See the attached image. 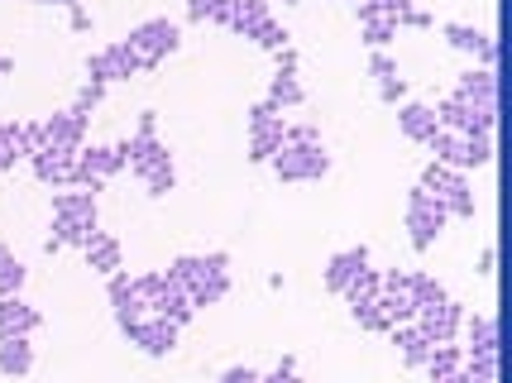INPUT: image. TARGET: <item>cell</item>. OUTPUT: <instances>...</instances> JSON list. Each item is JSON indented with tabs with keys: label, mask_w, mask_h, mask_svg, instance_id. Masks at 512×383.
<instances>
[{
	"label": "cell",
	"mask_w": 512,
	"mask_h": 383,
	"mask_svg": "<svg viewBox=\"0 0 512 383\" xmlns=\"http://www.w3.org/2000/svg\"><path fill=\"white\" fill-rule=\"evenodd\" d=\"M168 278L178 283L192 312L197 307H216L225 293H230V254L225 249H211V254H178Z\"/></svg>",
	"instance_id": "cell-1"
},
{
	"label": "cell",
	"mask_w": 512,
	"mask_h": 383,
	"mask_svg": "<svg viewBox=\"0 0 512 383\" xmlns=\"http://www.w3.org/2000/svg\"><path fill=\"white\" fill-rule=\"evenodd\" d=\"M115 149L125 154V168L144 182V192H149V197H168V192L178 187L173 154H168V144H163L158 135H130L125 144H115Z\"/></svg>",
	"instance_id": "cell-2"
},
{
	"label": "cell",
	"mask_w": 512,
	"mask_h": 383,
	"mask_svg": "<svg viewBox=\"0 0 512 383\" xmlns=\"http://www.w3.org/2000/svg\"><path fill=\"white\" fill-rule=\"evenodd\" d=\"M426 149L436 154V163H446L455 173L469 168H489L493 163V135H455V130H436L426 139Z\"/></svg>",
	"instance_id": "cell-3"
},
{
	"label": "cell",
	"mask_w": 512,
	"mask_h": 383,
	"mask_svg": "<svg viewBox=\"0 0 512 383\" xmlns=\"http://www.w3.org/2000/svg\"><path fill=\"white\" fill-rule=\"evenodd\" d=\"M446 221H450V211L426 192L422 182H417V187L407 192V230H412V249L426 254V249L436 245V235L446 230Z\"/></svg>",
	"instance_id": "cell-4"
},
{
	"label": "cell",
	"mask_w": 512,
	"mask_h": 383,
	"mask_svg": "<svg viewBox=\"0 0 512 383\" xmlns=\"http://www.w3.org/2000/svg\"><path fill=\"white\" fill-rule=\"evenodd\" d=\"M125 44H130L134 53L144 58V72H149V68H158V63L168 58V53H178L182 29L168 20V15H154V20H139V24H134Z\"/></svg>",
	"instance_id": "cell-5"
},
{
	"label": "cell",
	"mask_w": 512,
	"mask_h": 383,
	"mask_svg": "<svg viewBox=\"0 0 512 383\" xmlns=\"http://www.w3.org/2000/svg\"><path fill=\"white\" fill-rule=\"evenodd\" d=\"M268 163H273V173L283 182H312V178H326V173H331L326 144H288V139H283V149L268 158Z\"/></svg>",
	"instance_id": "cell-6"
},
{
	"label": "cell",
	"mask_w": 512,
	"mask_h": 383,
	"mask_svg": "<svg viewBox=\"0 0 512 383\" xmlns=\"http://www.w3.org/2000/svg\"><path fill=\"white\" fill-rule=\"evenodd\" d=\"M422 187L446 206L450 216H465V221L474 216V187H469L465 173H455V168H446V163H426Z\"/></svg>",
	"instance_id": "cell-7"
},
{
	"label": "cell",
	"mask_w": 512,
	"mask_h": 383,
	"mask_svg": "<svg viewBox=\"0 0 512 383\" xmlns=\"http://www.w3.org/2000/svg\"><path fill=\"white\" fill-rule=\"evenodd\" d=\"M283 130H288V120H283L278 106H268V101L249 106V158L268 163V158L283 149Z\"/></svg>",
	"instance_id": "cell-8"
},
{
	"label": "cell",
	"mask_w": 512,
	"mask_h": 383,
	"mask_svg": "<svg viewBox=\"0 0 512 383\" xmlns=\"http://www.w3.org/2000/svg\"><path fill=\"white\" fill-rule=\"evenodd\" d=\"M115 173H125V154L120 149H77V163H72V182L67 187H87V192H101Z\"/></svg>",
	"instance_id": "cell-9"
},
{
	"label": "cell",
	"mask_w": 512,
	"mask_h": 383,
	"mask_svg": "<svg viewBox=\"0 0 512 383\" xmlns=\"http://www.w3.org/2000/svg\"><path fill=\"white\" fill-rule=\"evenodd\" d=\"M431 111L441 120V130H455V135H493V120H498V111H484V106H474V101L455 96V91Z\"/></svg>",
	"instance_id": "cell-10"
},
{
	"label": "cell",
	"mask_w": 512,
	"mask_h": 383,
	"mask_svg": "<svg viewBox=\"0 0 512 383\" xmlns=\"http://www.w3.org/2000/svg\"><path fill=\"white\" fill-rule=\"evenodd\" d=\"M120 331H125V336H130V345H139L144 355L163 360V355H173V350H178V331H182V326H173V321H163V316H154V312H144V316H134V321H125Z\"/></svg>",
	"instance_id": "cell-11"
},
{
	"label": "cell",
	"mask_w": 512,
	"mask_h": 383,
	"mask_svg": "<svg viewBox=\"0 0 512 383\" xmlns=\"http://www.w3.org/2000/svg\"><path fill=\"white\" fill-rule=\"evenodd\" d=\"M465 307L455 302V297H446V302H436V307H417V331H422L431 345H446V340L460 336V326H465Z\"/></svg>",
	"instance_id": "cell-12"
},
{
	"label": "cell",
	"mask_w": 512,
	"mask_h": 383,
	"mask_svg": "<svg viewBox=\"0 0 512 383\" xmlns=\"http://www.w3.org/2000/svg\"><path fill=\"white\" fill-rule=\"evenodd\" d=\"M134 72H144V58H139L125 39H120V44H106L101 53H91L87 58V77L91 82H101V87L115 82V77H134Z\"/></svg>",
	"instance_id": "cell-13"
},
{
	"label": "cell",
	"mask_w": 512,
	"mask_h": 383,
	"mask_svg": "<svg viewBox=\"0 0 512 383\" xmlns=\"http://www.w3.org/2000/svg\"><path fill=\"white\" fill-rule=\"evenodd\" d=\"M87 120L91 115H82V111H58V115H48V120H39V125H44V144L77 154L82 139H87Z\"/></svg>",
	"instance_id": "cell-14"
},
{
	"label": "cell",
	"mask_w": 512,
	"mask_h": 383,
	"mask_svg": "<svg viewBox=\"0 0 512 383\" xmlns=\"http://www.w3.org/2000/svg\"><path fill=\"white\" fill-rule=\"evenodd\" d=\"M441 34H446V44H450V48H460V53H474V58H479L484 68H493V63H498V44H493L484 29L450 20V24H441Z\"/></svg>",
	"instance_id": "cell-15"
},
{
	"label": "cell",
	"mask_w": 512,
	"mask_h": 383,
	"mask_svg": "<svg viewBox=\"0 0 512 383\" xmlns=\"http://www.w3.org/2000/svg\"><path fill=\"white\" fill-rule=\"evenodd\" d=\"M72 163H77V154H67V149H53V144H44V149H34V154H29V168H34V178L48 182L53 192L72 182Z\"/></svg>",
	"instance_id": "cell-16"
},
{
	"label": "cell",
	"mask_w": 512,
	"mask_h": 383,
	"mask_svg": "<svg viewBox=\"0 0 512 383\" xmlns=\"http://www.w3.org/2000/svg\"><path fill=\"white\" fill-rule=\"evenodd\" d=\"M264 20H273V5H268V0H225V10H221L225 29H235V34H245V39H254V29Z\"/></svg>",
	"instance_id": "cell-17"
},
{
	"label": "cell",
	"mask_w": 512,
	"mask_h": 383,
	"mask_svg": "<svg viewBox=\"0 0 512 383\" xmlns=\"http://www.w3.org/2000/svg\"><path fill=\"white\" fill-rule=\"evenodd\" d=\"M455 96H465V101L484 106V111H498V77H493V68H469V72H460Z\"/></svg>",
	"instance_id": "cell-18"
},
{
	"label": "cell",
	"mask_w": 512,
	"mask_h": 383,
	"mask_svg": "<svg viewBox=\"0 0 512 383\" xmlns=\"http://www.w3.org/2000/svg\"><path fill=\"white\" fill-rule=\"evenodd\" d=\"M34 331H39V312L20 293L0 297V336H34Z\"/></svg>",
	"instance_id": "cell-19"
},
{
	"label": "cell",
	"mask_w": 512,
	"mask_h": 383,
	"mask_svg": "<svg viewBox=\"0 0 512 383\" xmlns=\"http://www.w3.org/2000/svg\"><path fill=\"white\" fill-rule=\"evenodd\" d=\"M359 269H369V249L364 245H350V249H340V254H331V264H326V288H331V293H345V283H350Z\"/></svg>",
	"instance_id": "cell-20"
},
{
	"label": "cell",
	"mask_w": 512,
	"mask_h": 383,
	"mask_svg": "<svg viewBox=\"0 0 512 383\" xmlns=\"http://www.w3.org/2000/svg\"><path fill=\"white\" fill-rule=\"evenodd\" d=\"M369 72L379 77V101H388V106H398L402 96H407V82H402V72H398V63L383 53V48H374L369 53Z\"/></svg>",
	"instance_id": "cell-21"
},
{
	"label": "cell",
	"mask_w": 512,
	"mask_h": 383,
	"mask_svg": "<svg viewBox=\"0 0 512 383\" xmlns=\"http://www.w3.org/2000/svg\"><path fill=\"white\" fill-rule=\"evenodd\" d=\"M34 369V345L29 336H0V374L5 379H24Z\"/></svg>",
	"instance_id": "cell-22"
},
{
	"label": "cell",
	"mask_w": 512,
	"mask_h": 383,
	"mask_svg": "<svg viewBox=\"0 0 512 383\" xmlns=\"http://www.w3.org/2000/svg\"><path fill=\"white\" fill-rule=\"evenodd\" d=\"M460 331L469 336L465 355H498V321H493L489 312L465 316V326H460Z\"/></svg>",
	"instance_id": "cell-23"
},
{
	"label": "cell",
	"mask_w": 512,
	"mask_h": 383,
	"mask_svg": "<svg viewBox=\"0 0 512 383\" xmlns=\"http://www.w3.org/2000/svg\"><path fill=\"white\" fill-rule=\"evenodd\" d=\"M53 216L96 221V192H87V187H58V192H53Z\"/></svg>",
	"instance_id": "cell-24"
},
{
	"label": "cell",
	"mask_w": 512,
	"mask_h": 383,
	"mask_svg": "<svg viewBox=\"0 0 512 383\" xmlns=\"http://www.w3.org/2000/svg\"><path fill=\"white\" fill-rule=\"evenodd\" d=\"M96 230H101L96 221H72V216H53V235L44 240V249H48V254H58V249H67V245H87Z\"/></svg>",
	"instance_id": "cell-25"
},
{
	"label": "cell",
	"mask_w": 512,
	"mask_h": 383,
	"mask_svg": "<svg viewBox=\"0 0 512 383\" xmlns=\"http://www.w3.org/2000/svg\"><path fill=\"white\" fill-rule=\"evenodd\" d=\"M398 125H402V135L407 139H417V144H426V139L441 130V120H436V111L431 106H422V101H407L398 111Z\"/></svg>",
	"instance_id": "cell-26"
},
{
	"label": "cell",
	"mask_w": 512,
	"mask_h": 383,
	"mask_svg": "<svg viewBox=\"0 0 512 383\" xmlns=\"http://www.w3.org/2000/svg\"><path fill=\"white\" fill-rule=\"evenodd\" d=\"M393 345L402 350V360L412 364V369H426V360H431V340L417 331V321H398L393 326Z\"/></svg>",
	"instance_id": "cell-27"
},
{
	"label": "cell",
	"mask_w": 512,
	"mask_h": 383,
	"mask_svg": "<svg viewBox=\"0 0 512 383\" xmlns=\"http://www.w3.org/2000/svg\"><path fill=\"white\" fill-rule=\"evenodd\" d=\"M82 254H87V264H91L96 273L125 269V264H120V240H115V235H106V230H96L87 245H82Z\"/></svg>",
	"instance_id": "cell-28"
},
{
	"label": "cell",
	"mask_w": 512,
	"mask_h": 383,
	"mask_svg": "<svg viewBox=\"0 0 512 383\" xmlns=\"http://www.w3.org/2000/svg\"><path fill=\"white\" fill-rule=\"evenodd\" d=\"M264 101H268V106H278V111L302 106V101H307V91H302V82H297V68H278V72H273Z\"/></svg>",
	"instance_id": "cell-29"
},
{
	"label": "cell",
	"mask_w": 512,
	"mask_h": 383,
	"mask_svg": "<svg viewBox=\"0 0 512 383\" xmlns=\"http://www.w3.org/2000/svg\"><path fill=\"white\" fill-rule=\"evenodd\" d=\"M359 24H364V39H369V48H388L393 39H398V20H388V15H374L364 0L355 5Z\"/></svg>",
	"instance_id": "cell-30"
},
{
	"label": "cell",
	"mask_w": 512,
	"mask_h": 383,
	"mask_svg": "<svg viewBox=\"0 0 512 383\" xmlns=\"http://www.w3.org/2000/svg\"><path fill=\"white\" fill-rule=\"evenodd\" d=\"M402 288H407V297L417 302V307H436V302H446V288L431 278V273H422V269H407V278H402Z\"/></svg>",
	"instance_id": "cell-31"
},
{
	"label": "cell",
	"mask_w": 512,
	"mask_h": 383,
	"mask_svg": "<svg viewBox=\"0 0 512 383\" xmlns=\"http://www.w3.org/2000/svg\"><path fill=\"white\" fill-rule=\"evenodd\" d=\"M20 158H29V149H24V125L5 120V125H0V173L15 168Z\"/></svg>",
	"instance_id": "cell-32"
},
{
	"label": "cell",
	"mask_w": 512,
	"mask_h": 383,
	"mask_svg": "<svg viewBox=\"0 0 512 383\" xmlns=\"http://www.w3.org/2000/svg\"><path fill=\"white\" fill-rule=\"evenodd\" d=\"M379 288H383V273L379 269H359L350 283H345V302H374L379 297Z\"/></svg>",
	"instance_id": "cell-33"
},
{
	"label": "cell",
	"mask_w": 512,
	"mask_h": 383,
	"mask_svg": "<svg viewBox=\"0 0 512 383\" xmlns=\"http://www.w3.org/2000/svg\"><path fill=\"white\" fill-rule=\"evenodd\" d=\"M24 278H29V269H24L15 254H0V297H15L24 288Z\"/></svg>",
	"instance_id": "cell-34"
},
{
	"label": "cell",
	"mask_w": 512,
	"mask_h": 383,
	"mask_svg": "<svg viewBox=\"0 0 512 383\" xmlns=\"http://www.w3.org/2000/svg\"><path fill=\"white\" fill-rule=\"evenodd\" d=\"M469 383H498V355H465Z\"/></svg>",
	"instance_id": "cell-35"
},
{
	"label": "cell",
	"mask_w": 512,
	"mask_h": 383,
	"mask_svg": "<svg viewBox=\"0 0 512 383\" xmlns=\"http://www.w3.org/2000/svg\"><path fill=\"white\" fill-rule=\"evenodd\" d=\"M350 316H355L364 331H393V321L379 312V302H350Z\"/></svg>",
	"instance_id": "cell-36"
},
{
	"label": "cell",
	"mask_w": 512,
	"mask_h": 383,
	"mask_svg": "<svg viewBox=\"0 0 512 383\" xmlns=\"http://www.w3.org/2000/svg\"><path fill=\"white\" fill-rule=\"evenodd\" d=\"M254 44H264L268 53H278V48H288V44H292V34H288V29H283L278 20H264L259 29H254Z\"/></svg>",
	"instance_id": "cell-37"
},
{
	"label": "cell",
	"mask_w": 512,
	"mask_h": 383,
	"mask_svg": "<svg viewBox=\"0 0 512 383\" xmlns=\"http://www.w3.org/2000/svg\"><path fill=\"white\" fill-rule=\"evenodd\" d=\"M225 0H187V20H216L221 24Z\"/></svg>",
	"instance_id": "cell-38"
},
{
	"label": "cell",
	"mask_w": 512,
	"mask_h": 383,
	"mask_svg": "<svg viewBox=\"0 0 512 383\" xmlns=\"http://www.w3.org/2000/svg\"><path fill=\"white\" fill-rule=\"evenodd\" d=\"M101 96H106V87H101V82H87V87L77 91V101H72V111L91 115V111H96V106H101Z\"/></svg>",
	"instance_id": "cell-39"
},
{
	"label": "cell",
	"mask_w": 512,
	"mask_h": 383,
	"mask_svg": "<svg viewBox=\"0 0 512 383\" xmlns=\"http://www.w3.org/2000/svg\"><path fill=\"white\" fill-rule=\"evenodd\" d=\"M283 139H288V144H321L316 125H288V130H283Z\"/></svg>",
	"instance_id": "cell-40"
},
{
	"label": "cell",
	"mask_w": 512,
	"mask_h": 383,
	"mask_svg": "<svg viewBox=\"0 0 512 383\" xmlns=\"http://www.w3.org/2000/svg\"><path fill=\"white\" fill-rule=\"evenodd\" d=\"M221 383H259V374L249 369V364H235V369H225Z\"/></svg>",
	"instance_id": "cell-41"
},
{
	"label": "cell",
	"mask_w": 512,
	"mask_h": 383,
	"mask_svg": "<svg viewBox=\"0 0 512 383\" xmlns=\"http://www.w3.org/2000/svg\"><path fill=\"white\" fill-rule=\"evenodd\" d=\"M402 24H412V29H431V24H436V20H431L426 10H417V5H412V10H407V15H402V20H398V29H402Z\"/></svg>",
	"instance_id": "cell-42"
},
{
	"label": "cell",
	"mask_w": 512,
	"mask_h": 383,
	"mask_svg": "<svg viewBox=\"0 0 512 383\" xmlns=\"http://www.w3.org/2000/svg\"><path fill=\"white\" fill-rule=\"evenodd\" d=\"M67 15H72V29H77V34H91V15H87V5H72Z\"/></svg>",
	"instance_id": "cell-43"
},
{
	"label": "cell",
	"mask_w": 512,
	"mask_h": 383,
	"mask_svg": "<svg viewBox=\"0 0 512 383\" xmlns=\"http://www.w3.org/2000/svg\"><path fill=\"white\" fill-rule=\"evenodd\" d=\"M134 135H158V115L154 111L139 115V130H134Z\"/></svg>",
	"instance_id": "cell-44"
},
{
	"label": "cell",
	"mask_w": 512,
	"mask_h": 383,
	"mask_svg": "<svg viewBox=\"0 0 512 383\" xmlns=\"http://www.w3.org/2000/svg\"><path fill=\"white\" fill-rule=\"evenodd\" d=\"M431 383H469V379H465V364H460L455 374H441V379H431Z\"/></svg>",
	"instance_id": "cell-45"
},
{
	"label": "cell",
	"mask_w": 512,
	"mask_h": 383,
	"mask_svg": "<svg viewBox=\"0 0 512 383\" xmlns=\"http://www.w3.org/2000/svg\"><path fill=\"white\" fill-rule=\"evenodd\" d=\"M39 5H63V10H72V5H82V0H39Z\"/></svg>",
	"instance_id": "cell-46"
},
{
	"label": "cell",
	"mask_w": 512,
	"mask_h": 383,
	"mask_svg": "<svg viewBox=\"0 0 512 383\" xmlns=\"http://www.w3.org/2000/svg\"><path fill=\"white\" fill-rule=\"evenodd\" d=\"M10 68H15V63H10V58H0V77H5V72H10Z\"/></svg>",
	"instance_id": "cell-47"
},
{
	"label": "cell",
	"mask_w": 512,
	"mask_h": 383,
	"mask_svg": "<svg viewBox=\"0 0 512 383\" xmlns=\"http://www.w3.org/2000/svg\"><path fill=\"white\" fill-rule=\"evenodd\" d=\"M0 254H10V245H0Z\"/></svg>",
	"instance_id": "cell-48"
},
{
	"label": "cell",
	"mask_w": 512,
	"mask_h": 383,
	"mask_svg": "<svg viewBox=\"0 0 512 383\" xmlns=\"http://www.w3.org/2000/svg\"><path fill=\"white\" fill-rule=\"evenodd\" d=\"M283 5H297V0H283Z\"/></svg>",
	"instance_id": "cell-49"
}]
</instances>
